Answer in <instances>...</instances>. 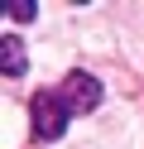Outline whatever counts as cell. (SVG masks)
<instances>
[{"mask_svg": "<svg viewBox=\"0 0 144 149\" xmlns=\"http://www.w3.org/2000/svg\"><path fill=\"white\" fill-rule=\"evenodd\" d=\"M29 116H34V135H38V139H58V135L67 130V116H72V111L63 106V96L38 91L34 106H29Z\"/></svg>", "mask_w": 144, "mask_h": 149, "instance_id": "1", "label": "cell"}, {"mask_svg": "<svg viewBox=\"0 0 144 149\" xmlns=\"http://www.w3.org/2000/svg\"><path fill=\"white\" fill-rule=\"evenodd\" d=\"M63 106L72 111V116H86V111H96L101 106V82L91 77V72H72V77L63 82Z\"/></svg>", "mask_w": 144, "mask_h": 149, "instance_id": "2", "label": "cell"}, {"mask_svg": "<svg viewBox=\"0 0 144 149\" xmlns=\"http://www.w3.org/2000/svg\"><path fill=\"white\" fill-rule=\"evenodd\" d=\"M0 72H5V77H24V43H19L15 34L0 39Z\"/></svg>", "mask_w": 144, "mask_h": 149, "instance_id": "3", "label": "cell"}]
</instances>
